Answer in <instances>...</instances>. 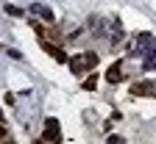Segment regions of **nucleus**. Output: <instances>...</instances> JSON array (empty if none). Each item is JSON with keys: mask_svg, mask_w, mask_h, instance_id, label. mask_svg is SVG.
I'll return each instance as SVG.
<instances>
[{"mask_svg": "<svg viewBox=\"0 0 156 144\" xmlns=\"http://www.w3.org/2000/svg\"><path fill=\"white\" fill-rule=\"evenodd\" d=\"M45 125H48V130L42 133L45 141H58V139H62V133H58V122H56V119H48Z\"/></svg>", "mask_w": 156, "mask_h": 144, "instance_id": "2", "label": "nucleus"}, {"mask_svg": "<svg viewBox=\"0 0 156 144\" xmlns=\"http://www.w3.org/2000/svg\"><path fill=\"white\" fill-rule=\"evenodd\" d=\"M31 11H34L36 17H42L45 22H53V11H50L48 6H42V3H34V6H31Z\"/></svg>", "mask_w": 156, "mask_h": 144, "instance_id": "3", "label": "nucleus"}, {"mask_svg": "<svg viewBox=\"0 0 156 144\" xmlns=\"http://www.w3.org/2000/svg\"><path fill=\"white\" fill-rule=\"evenodd\" d=\"M42 47H45V50H48V53H50V55H53V58L58 61V64H64V61H67V55H64V50H58V47H53L50 42H42Z\"/></svg>", "mask_w": 156, "mask_h": 144, "instance_id": "5", "label": "nucleus"}, {"mask_svg": "<svg viewBox=\"0 0 156 144\" xmlns=\"http://www.w3.org/2000/svg\"><path fill=\"white\" fill-rule=\"evenodd\" d=\"M120 69H123V64H120V61L109 67V72H106V80H109V83H117V80H120Z\"/></svg>", "mask_w": 156, "mask_h": 144, "instance_id": "6", "label": "nucleus"}, {"mask_svg": "<svg viewBox=\"0 0 156 144\" xmlns=\"http://www.w3.org/2000/svg\"><path fill=\"white\" fill-rule=\"evenodd\" d=\"M6 14H11V17H23V8H17V6H6Z\"/></svg>", "mask_w": 156, "mask_h": 144, "instance_id": "7", "label": "nucleus"}, {"mask_svg": "<svg viewBox=\"0 0 156 144\" xmlns=\"http://www.w3.org/2000/svg\"><path fill=\"white\" fill-rule=\"evenodd\" d=\"M98 64V53H84L81 58H73L70 61V69L78 75V72H84V69H92Z\"/></svg>", "mask_w": 156, "mask_h": 144, "instance_id": "1", "label": "nucleus"}, {"mask_svg": "<svg viewBox=\"0 0 156 144\" xmlns=\"http://www.w3.org/2000/svg\"><path fill=\"white\" fill-rule=\"evenodd\" d=\"M131 94H156V86L148 83V80H145V83H134L131 86Z\"/></svg>", "mask_w": 156, "mask_h": 144, "instance_id": "4", "label": "nucleus"}, {"mask_svg": "<svg viewBox=\"0 0 156 144\" xmlns=\"http://www.w3.org/2000/svg\"><path fill=\"white\" fill-rule=\"evenodd\" d=\"M84 89H87V92H92V89H95V78H89V80H87V83H84Z\"/></svg>", "mask_w": 156, "mask_h": 144, "instance_id": "8", "label": "nucleus"}]
</instances>
